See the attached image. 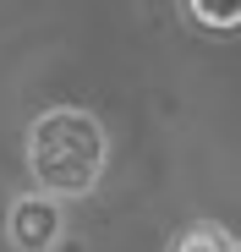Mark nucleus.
I'll return each instance as SVG.
<instances>
[{"label":"nucleus","instance_id":"f257e3e1","mask_svg":"<svg viewBox=\"0 0 241 252\" xmlns=\"http://www.w3.org/2000/svg\"><path fill=\"white\" fill-rule=\"evenodd\" d=\"M104 164H110V137L88 110L55 104L44 115H33V126H28V170H33L38 192H50L60 203L88 197L104 181Z\"/></svg>","mask_w":241,"mask_h":252},{"label":"nucleus","instance_id":"f03ea898","mask_svg":"<svg viewBox=\"0 0 241 252\" xmlns=\"http://www.w3.org/2000/svg\"><path fill=\"white\" fill-rule=\"evenodd\" d=\"M66 236V203L50 192H22L6 208V241L17 252H55Z\"/></svg>","mask_w":241,"mask_h":252},{"label":"nucleus","instance_id":"20e7f679","mask_svg":"<svg viewBox=\"0 0 241 252\" xmlns=\"http://www.w3.org/2000/svg\"><path fill=\"white\" fill-rule=\"evenodd\" d=\"M170 252H241V241H236L225 225L203 220V225H186V230L170 241Z\"/></svg>","mask_w":241,"mask_h":252},{"label":"nucleus","instance_id":"7ed1b4c3","mask_svg":"<svg viewBox=\"0 0 241 252\" xmlns=\"http://www.w3.org/2000/svg\"><path fill=\"white\" fill-rule=\"evenodd\" d=\"M181 11L203 33H219V38L241 33V0H181Z\"/></svg>","mask_w":241,"mask_h":252}]
</instances>
